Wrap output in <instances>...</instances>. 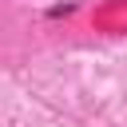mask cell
Listing matches in <instances>:
<instances>
[]
</instances>
